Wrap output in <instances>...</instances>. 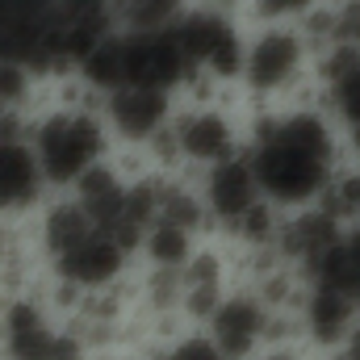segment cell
I'll list each match as a JSON object with an SVG mask.
<instances>
[{"label":"cell","instance_id":"6da1fadb","mask_svg":"<svg viewBox=\"0 0 360 360\" xmlns=\"http://www.w3.org/2000/svg\"><path fill=\"white\" fill-rule=\"evenodd\" d=\"M243 122H248V160L256 168L260 193L285 214L319 205L331 176L344 164V130L319 105H293V109L252 105Z\"/></svg>","mask_w":360,"mask_h":360},{"label":"cell","instance_id":"7a4b0ae2","mask_svg":"<svg viewBox=\"0 0 360 360\" xmlns=\"http://www.w3.org/2000/svg\"><path fill=\"white\" fill-rule=\"evenodd\" d=\"M30 147L38 155V168L51 193H68L76 180L92 172L113 155V134L101 117V109H68V105H42L30 126Z\"/></svg>","mask_w":360,"mask_h":360},{"label":"cell","instance_id":"3957f363","mask_svg":"<svg viewBox=\"0 0 360 360\" xmlns=\"http://www.w3.org/2000/svg\"><path fill=\"white\" fill-rule=\"evenodd\" d=\"M172 139L188 172H210L218 164L248 155V122L231 101L222 105H180L176 101Z\"/></svg>","mask_w":360,"mask_h":360},{"label":"cell","instance_id":"277c9868","mask_svg":"<svg viewBox=\"0 0 360 360\" xmlns=\"http://www.w3.org/2000/svg\"><path fill=\"white\" fill-rule=\"evenodd\" d=\"M172 34H176L180 51H184V63H188L193 72H210L214 80L239 89L243 51H248V25H243V21L193 4V13L180 21Z\"/></svg>","mask_w":360,"mask_h":360},{"label":"cell","instance_id":"5b68a950","mask_svg":"<svg viewBox=\"0 0 360 360\" xmlns=\"http://www.w3.org/2000/svg\"><path fill=\"white\" fill-rule=\"evenodd\" d=\"M130 264H134V252L126 243H117L109 231L92 226L76 248L55 256L46 264V272H51V281H59V285H68L76 293H101V289L122 285L130 276Z\"/></svg>","mask_w":360,"mask_h":360},{"label":"cell","instance_id":"8992f818","mask_svg":"<svg viewBox=\"0 0 360 360\" xmlns=\"http://www.w3.org/2000/svg\"><path fill=\"white\" fill-rule=\"evenodd\" d=\"M101 117H105V126H109L117 147H147L172 126L176 92L126 84V89H113L101 101Z\"/></svg>","mask_w":360,"mask_h":360},{"label":"cell","instance_id":"52a82bcc","mask_svg":"<svg viewBox=\"0 0 360 360\" xmlns=\"http://www.w3.org/2000/svg\"><path fill=\"white\" fill-rule=\"evenodd\" d=\"M269 323H272L269 306L248 285H235L201 331L214 340V348L226 360H252L269 348Z\"/></svg>","mask_w":360,"mask_h":360},{"label":"cell","instance_id":"ba28073f","mask_svg":"<svg viewBox=\"0 0 360 360\" xmlns=\"http://www.w3.org/2000/svg\"><path fill=\"white\" fill-rule=\"evenodd\" d=\"M197 188L205 197V210H210V222H214V235L218 239L231 235L248 218V210H256L264 201L256 168H252L248 155H239L231 164H218L210 172H197Z\"/></svg>","mask_w":360,"mask_h":360},{"label":"cell","instance_id":"9c48e42d","mask_svg":"<svg viewBox=\"0 0 360 360\" xmlns=\"http://www.w3.org/2000/svg\"><path fill=\"white\" fill-rule=\"evenodd\" d=\"M314 105L348 134L360 126V51L331 46L314 59Z\"/></svg>","mask_w":360,"mask_h":360},{"label":"cell","instance_id":"30bf717a","mask_svg":"<svg viewBox=\"0 0 360 360\" xmlns=\"http://www.w3.org/2000/svg\"><path fill=\"white\" fill-rule=\"evenodd\" d=\"M46 193L30 139H0V218H34L46 205Z\"/></svg>","mask_w":360,"mask_h":360},{"label":"cell","instance_id":"8fae6325","mask_svg":"<svg viewBox=\"0 0 360 360\" xmlns=\"http://www.w3.org/2000/svg\"><path fill=\"white\" fill-rule=\"evenodd\" d=\"M297 314H302V344H306V352L327 356V352H340L344 340L352 335L360 306L348 293L331 289V285H310V293H306Z\"/></svg>","mask_w":360,"mask_h":360},{"label":"cell","instance_id":"7c38bea8","mask_svg":"<svg viewBox=\"0 0 360 360\" xmlns=\"http://www.w3.org/2000/svg\"><path fill=\"white\" fill-rule=\"evenodd\" d=\"M201 243H205V239H197V235L180 231V226H172V222H151V226H147V235H143L139 260H143L147 269L180 272L193 256H197V248H201Z\"/></svg>","mask_w":360,"mask_h":360},{"label":"cell","instance_id":"4fadbf2b","mask_svg":"<svg viewBox=\"0 0 360 360\" xmlns=\"http://www.w3.org/2000/svg\"><path fill=\"white\" fill-rule=\"evenodd\" d=\"M197 0H117L122 34H168L193 13Z\"/></svg>","mask_w":360,"mask_h":360},{"label":"cell","instance_id":"5bb4252c","mask_svg":"<svg viewBox=\"0 0 360 360\" xmlns=\"http://www.w3.org/2000/svg\"><path fill=\"white\" fill-rule=\"evenodd\" d=\"M314 285H331L340 293H348L360 306V226H348L340 235V243L331 248V256L310 272Z\"/></svg>","mask_w":360,"mask_h":360},{"label":"cell","instance_id":"9a60e30c","mask_svg":"<svg viewBox=\"0 0 360 360\" xmlns=\"http://www.w3.org/2000/svg\"><path fill=\"white\" fill-rule=\"evenodd\" d=\"M319 205H323L344 231H348V226H360V164H348V160H344Z\"/></svg>","mask_w":360,"mask_h":360},{"label":"cell","instance_id":"2e32d148","mask_svg":"<svg viewBox=\"0 0 360 360\" xmlns=\"http://www.w3.org/2000/svg\"><path fill=\"white\" fill-rule=\"evenodd\" d=\"M319 0H248V30L252 25H302Z\"/></svg>","mask_w":360,"mask_h":360},{"label":"cell","instance_id":"e0dca14e","mask_svg":"<svg viewBox=\"0 0 360 360\" xmlns=\"http://www.w3.org/2000/svg\"><path fill=\"white\" fill-rule=\"evenodd\" d=\"M151 360H226V356L214 348V340L205 331H180L176 340H168L164 348H155Z\"/></svg>","mask_w":360,"mask_h":360},{"label":"cell","instance_id":"ac0fdd59","mask_svg":"<svg viewBox=\"0 0 360 360\" xmlns=\"http://www.w3.org/2000/svg\"><path fill=\"white\" fill-rule=\"evenodd\" d=\"M252 360H319L314 352H306V348H264L260 356Z\"/></svg>","mask_w":360,"mask_h":360},{"label":"cell","instance_id":"d6986e66","mask_svg":"<svg viewBox=\"0 0 360 360\" xmlns=\"http://www.w3.org/2000/svg\"><path fill=\"white\" fill-rule=\"evenodd\" d=\"M344 160H348V164H360V126L344 134Z\"/></svg>","mask_w":360,"mask_h":360},{"label":"cell","instance_id":"ffe728a7","mask_svg":"<svg viewBox=\"0 0 360 360\" xmlns=\"http://www.w3.org/2000/svg\"><path fill=\"white\" fill-rule=\"evenodd\" d=\"M340 352H344L348 360H360V319H356V327H352V335L344 340V348H340Z\"/></svg>","mask_w":360,"mask_h":360}]
</instances>
